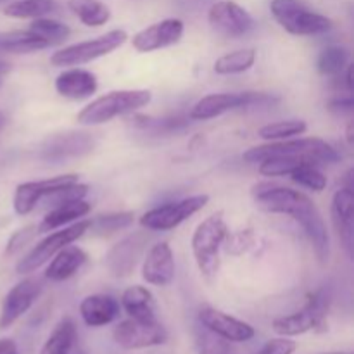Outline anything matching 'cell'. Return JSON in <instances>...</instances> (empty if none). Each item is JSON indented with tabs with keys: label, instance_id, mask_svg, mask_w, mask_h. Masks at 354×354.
<instances>
[{
	"label": "cell",
	"instance_id": "1",
	"mask_svg": "<svg viewBox=\"0 0 354 354\" xmlns=\"http://www.w3.org/2000/svg\"><path fill=\"white\" fill-rule=\"evenodd\" d=\"M254 201L258 207L266 213L287 214L297 221L310 241L318 261L327 265L330 258V237L327 225L317 204L306 194L287 187L259 185L254 189Z\"/></svg>",
	"mask_w": 354,
	"mask_h": 354
},
{
	"label": "cell",
	"instance_id": "2",
	"mask_svg": "<svg viewBox=\"0 0 354 354\" xmlns=\"http://www.w3.org/2000/svg\"><path fill=\"white\" fill-rule=\"evenodd\" d=\"M244 161L249 165L261 162L268 158H294L310 161L313 165H334L341 159L339 152L332 144H328L324 138L308 137V138H294V140H277L270 144L258 145L244 152Z\"/></svg>",
	"mask_w": 354,
	"mask_h": 354
},
{
	"label": "cell",
	"instance_id": "3",
	"mask_svg": "<svg viewBox=\"0 0 354 354\" xmlns=\"http://www.w3.org/2000/svg\"><path fill=\"white\" fill-rule=\"evenodd\" d=\"M228 235V227L221 213H213L197 225L192 235V254L201 275L213 280L220 270V251Z\"/></svg>",
	"mask_w": 354,
	"mask_h": 354
},
{
	"label": "cell",
	"instance_id": "4",
	"mask_svg": "<svg viewBox=\"0 0 354 354\" xmlns=\"http://www.w3.org/2000/svg\"><path fill=\"white\" fill-rule=\"evenodd\" d=\"M152 100V93L149 90H113L106 95L97 97L95 100L83 107L78 113V123L93 127L114 120L118 116L135 113L142 109Z\"/></svg>",
	"mask_w": 354,
	"mask_h": 354
},
{
	"label": "cell",
	"instance_id": "5",
	"mask_svg": "<svg viewBox=\"0 0 354 354\" xmlns=\"http://www.w3.org/2000/svg\"><path fill=\"white\" fill-rule=\"evenodd\" d=\"M277 23L296 37H315L332 30V19L310 9L301 0H272L270 3Z\"/></svg>",
	"mask_w": 354,
	"mask_h": 354
},
{
	"label": "cell",
	"instance_id": "6",
	"mask_svg": "<svg viewBox=\"0 0 354 354\" xmlns=\"http://www.w3.org/2000/svg\"><path fill=\"white\" fill-rule=\"evenodd\" d=\"M328 304H330V297L327 290H315L308 296L306 304L299 311L277 318L272 324L273 330L282 337H294V335L306 334L311 330H325Z\"/></svg>",
	"mask_w": 354,
	"mask_h": 354
},
{
	"label": "cell",
	"instance_id": "7",
	"mask_svg": "<svg viewBox=\"0 0 354 354\" xmlns=\"http://www.w3.org/2000/svg\"><path fill=\"white\" fill-rule=\"evenodd\" d=\"M127 40L128 35L124 30H111L106 35H100V37L92 38V40L78 41V44L68 45V47L54 52L50 55V64L55 66V68L86 64V62H92L95 59L114 52Z\"/></svg>",
	"mask_w": 354,
	"mask_h": 354
},
{
	"label": "cell",
	"instance_id": "8",
	"mask_svg": "<svg viewBox=\"0 0 354 354\" xmlns=\"http://www.w3.org/2000/svg\"><path fill=\"white\" fill-rule=\"evenodd\" d=\"M90 230V220H78V223H73L69 227H64L62 230H54L50 235L44 239L41 242H38L23 259H19V263L16 265V272L19 275H28V273H33L35 270L40 268L41 265H45L47 261H50L62 248L73 244L75 241H78L80 237L86 234Z\"/></svg>",
	"mask_w": 354,
	"mask_h": 354
},
{
	"label": "cell",
	"instance_id": "9",
	"mask_svg": "<svg viewBox=\"0 0 354 354\" xmlns=\"http://www.w3.org/2000/svg\"><path fill=\"white\" fill-rule=\"evenodd\" d=\"M209 203L207 194H197V196L185 197V199L173 201V203L162 204L147 211L140 218V225L149 232H168L182 225L196 213H199L206 204Z\"/></svg>",
	"mask_w": 354,
	"mask_h": 354
},
{
	"label": "cell",
	"instance_id": "10",
	"mask_svg": "<svg viewBox=\"0 0 354 354\" xmlns=\"http://www.w3.org/2000/svg\"><path fill=\"white\" fill-rule=\"evenodd\" d=\"M273 97L268 93L258 92H241V93H211V95L203 97L194 104L190 109V120L207 121L213 118L221 116L228 111L242 109V107L252 106H266L273 104Z\"/></svg>",
	"mask_w": 354,
	"mask_h": 354
},
{
	"label": "cell",
	"instance_id": "11",
	"mask_svg": "<svg viewBox=\"0 0 354 354\" xmlns=\"http://www.w3.org/2000/svg\"><path fill=\"white\" fill-rule=\"evenodd\" d=\"M97 140L92 133H86V131H64V133H55L48 137L40 145L38 156L44 161L62 162L68 161V159H76L90 154Z\"/></svg>",
	"mask_w": 354,
	"mask_h": 354
},
{
	"label": "cell",
	"instance_id": "12",
	"mask_svg": "<svg viewBox=\"0 0 354 354\" xmlns=\"http://www.w3.org/2000/svg\"><path fill=\"white\" fill-rule=\"evenodd\" d=\"M113 337L123 349H145L165 344L168 341V332L158 320L142 322L128 318L116 325Z\"/></svg>",
	"mask_w": 354,
	"mask_h": 354
},
{
	"label": "cell",
	"instance_id": "13",
	"mask_svg": "<svg viewBox=\"0 0 354 354\" xmlns=\"http://www.w3.org/2000/svg\"><path fill=\"white\" fill-rule=\"evenodd\" d=\"M207 21L216 33L228 38H239L254 30V17L242 6L232 0H220L213 3L207 12Z\"/></svg>",
	"mask_w": 354,
	"mask_h": 354
},
{
	"label": "cell",
	"instance_id": "14",
	"mask_svg": "<svg viewBox=\"0 0 354 354\" xmlns=\"http://www.w3.org/2000/svg\"><path fill=\"white\" fill-rule=\"evenodd\" d=\"M149 239L151 235L147 232H135L114 244L106 254V268L109 270L111 275L118 279L131 275L135 266L144 258Z\"/></svg>",
	"mask_w": 354,
	"mask_h": 354
},
{
	"label": "cell",
	"instance_id": "15",
	"mask_svg": "<svg viewBox=\"0 0 354 354\" xmlns=\"http://www.w3.org/2000/svg\"><path fill=\"white\" fill-rule=\"evenodd\" d=\"M76 182H80V176L75 175V173H69V175L52 176V178L47 180L19 183V185L16 187V192H14V211H16L19 216H26V214L33 213V211L37 209L38 204H40L45 197L50 196L52 192Z\"/></svg>",
	"mask_w": 354,
	"mask_h": 354
},
{
	"label": "cell",
	"instance_id": "16",
	"mask_svg": "<svg viewBox=\"0 0 354 354\" xmlns=\"http://www.w3.org/2000/svg\"><path fill=\"white\" fill-rule=\"evenodd\" d=\"M41 292V286L37 279H24L17 282L12 289L7 292L0 311V330L12 327L23 315L30 311L35 301Z\"/></svg>",
	"mask_w": 354,
	"mask_h": 354
},
{
	"label": "cell",
	"instance_id": "17",
	"mask_svg": "<svg viewBox=\"0 0 354 354\" xmlns=\"http://www.w3.org/2000/svg\"><path fill=\"white\" fill-rule=\"evenodd\" d=\"M183 31H185L183 21L175 19V17L162 19L135 33L131 38V45L138 52L161 50V48L178 44L183 37Z\"/></svg>",
	"mask_w": 354,
	"mask_h": 354
},
{
	"label": "cell",
	"instance_id": "18",
	"mask_svg": "<svg viewBox=\"0 0 354 354\" xmlns=\"http://www.w3.org/2000/svg\"><path fill=\"white\" fill-rule=\"evenodd\" d=\"M199 322L213 332L218 337L230 342H245L254 337V328L252 325L232 317V315L223 313L213 306H203L199 310Z\"/></svg>",
	"mask_w": 354,
	"mask_h": 354
},
{
	"label": "cell",
	"instance_id": "19",
	"mask_svg": "<svg viewBox=\"0 0 354 354\" xmlns=\"http://www.w3.org/2000/svg\"><path fill=\"white\" fill-rule=\"evenodd\" d=\"M142 279L149 286L166 287L175 279V256L168 242H158L149 249L142 265Z\"/></svg>",
	"mask_w": 354,
	"mask_h": 354
},
{
	"label": "cell",
	"instance_id": "20",
	"mask_svg": "<svg viewBox=\"0 0 354 354\" xmlns=\"http://www.w3.org/2000/svg\"><path fill=\"white\" fill-rule=\"evenodd\" d=\"M332 223H334L337 237L344 248L346 254L353 258L354 249V194L353 189L337 190L332 199Z\"/></svg>",
	"mask_w": 354,
	"mask_h": 354
},
{
	"label": "cell",
	"instance_id": "21",
	"mask_svg": "<svg viewBox=\"0 0 354 354\" xmlns=\"http://www.w3.org/2000/svg\"><path fill=\"white\" fill-rule=\"evenodd\" d=\"M97 76L82 68L64 69L55 78V90L59 95L71 100H83L97 92Z\"/></svg>",
	"mask_w": 354,
	"mask_h": 354
},
{
	"label": "cell",
	"instance_id": "22",
	"mask_svg": "<svg viewBox=\"0 0 354 354\" xmlns=\"http://www.w3.org/2000/svg\"><path fill=\"white\" fill-rule=\"evenodd\" d=\"M121 306L113 296L107 294H93L86 296L80 303V317L88 327H104L120 317Z\"/></svg>",
	"mask_w": 354,
	"mask_h": 354
},
{
	"label": "cell",
	"instance_id": "23",
	"mask_svg": "<svg viewBox=\"0 0 354 354\" xmlns=\"http://www.w3.org/2000/svg\"><path fill=\"white\" fill-rule=\"evenodd\" d=\"M88 256L78 245H66L52 258L50 265L45 270V279L50 282H64L71 279L80 268L86 263Z\"/></svg>",
	"mask_w": 354,
	"mask_h": 354
},
{
	"label": "cell",
	"instance_id": "24",
	"mask_svg": "<svg viewBox=\"0 0 354 354\" xmlns=\"http://www.w3.org/2000/svg\"><path fill=\"white\" fill-rule=\"evenodd\" d=\"M90 211H92V204L86 203V201L83 199L59 204V206L52 207V209L45 214L41 223L37 227V234H50V232L57 230V228H62L64 225L73 223V221L86 216Z\"/></svg>",
	"mask_w": 354,
	"mask_h": 354
},
{
	"label": "cell",
	"instance_id": "25",
	"mask_svg": "<svg viewBox=\"0 0 354 354\" xmlns=\"http://www.w3.org/2000/svg\"><path fill=\"white\" fill-rule=\"evenodd\" d=\"M121 306L133 320L152 322L156 318V301L149 289L142 286H131L121 296Z\"/></svg>",
	"mask_w": 354,
	"mask_h": 354
},
{
	"label": "cell",
	"instance_id": "26",
	"mask_svg": "<svg viewBox=\"0 0 354 354\" xmlns=\"http://www.w3.org/2000/svg\"><path fill=\"white\" fill-rule=\"evenodd\" d=\"M76 341V325L69 317L62 318L54 327L52 334L41 346L40 354H71Z\"/></svg>",
	"mask_w": 354,
	"mask_h": 354
},
{
	"label": "cell",
	"instance_id": "27",
	"mask_svg": "<svg viewBox=\"0 0 354 354\" xmlns=\"http://www.w3.org/2000/svg\"><path fill=\"white\" fill-rule=\"evenodd\" d=\"M47 47L48 45L30 30H16L0 35V50L10 54H30Z\"/></svg>",
	"mask_w": 354,
	"mask_h": 354
},
{
	"label": "cell",
	"instance_id": "28",
	"mask_svg": "<svg viewBox=\"0 0 354 354\" xmlns=\"http://www.w3.org/2000/svg\"><path fill=\"white\" fill-rule=\"evenodd\" d=\"M69 9L86 26H102L111 19V10L100 0H69Z\"/></svg>",
	"mask_w": 354,
	"mask_h": 354
},
{
	"label": "cell",
	"instance_id": "29",
	"mask_svg": "<svg viewBox=\"0 0 354 354\" xmlns=\"http://www.w3.org/2000/svg\"><path fill=\"white\" fill-rule=\"evenodd\" d=\"M57 10L55 0H16L3 9V14L14 19H37Z\"/></svg>",
	"mask_w": 354,
	"mask_h": 354
},
{
	"label": "cell",
	"instance_id": "30",
	"mask_svg": "<svg viewBox=\"0 0 354 354\" xmlns=\"http://www.w3.org/2000/svg\"><path fill=\"white\" fill-rule=\"evenodd\" d=\"M256 62V48H241V50L230 52V54L221 55L214 62V73L216 75H239L248 69H251Z\"/></svg>",
	"mask_w": 354,
	"mask_h": 354
},
{
	"label": "cell",
	"instance_id": "31",
	"mask_svg": "<svg viewBox=\"0 0 354 354\" xmlns=\"http://www.w3.org/2000/svg\"><path fill=\"white\" fill-rule=\"evenodd\" d=\"M28 30L33 31L37 37H40L48 47L64 41L66 38L69 37V33H71L68 24L61 23V21L48 19V17H37V19L30 24Z\"/></svg>",
	"mask_w": 354,
	"mask_h": 354
},
{
	"label": "cell",
	"instance_id": "32",
	"mask_svg": "<svg viewBox=\"0 0 354 354\" xmlns=\"http://www.w3.org/2000/svg\"><path fill=\"white\" fill-rule=\"evenodd\" d=\"M308 124L306 121L301 120H286V121H275V123H268L265 127L259 128L258 135L263 140L277 142L286 140V138L296 137V135L306 133Z\"/></svg>",
	"mask_w": 354,
	"mask_h": 354
},
{
	"label": "cell",
	"instance_id": "33",
	"mask_svg": "<svg viewBox=\"0 0 354 354\" xmlns=\"http://www.w3.org/2000/svg\"><path fill=\"white\" fill-rule=\"evenodd\" d=\"M349 62V52L346 47L341 45H330L324 48L322 54L318 55V71L325 76L341 75Z\"/></svg>",
	"mask_w": 354,
	"mask_h": 354
},
{
	"label": "cell",
	"instance_id": "34",
	"mask_svg": "<svg viewBox=\"0 0 354 354\" xmlns=\"http://www.w3.org/2000/svg\"><path fill=\"white\" fill-rule=\"evenodd\" d=\"M135 220L131 211H121V213L100 214V216L90 220V230L95 235H111L114 232L124 230L130 227Z\"/></svg>",
	"mask_w": 354,
	"mask_h": 354
},
{
	"label": "cell",
	"instance_id": "35",
	"mask_svg": "<svg viewBox=\"0 0 354 354\" xmlns=\"http://www.w3.org/2000/svg\"><path fill=\"white\" fill-rule=\"evenodd\" d=\"M292 182L299 183L301 187L313 190V192H322L327 187V176L318 169V165L313 162H303L290 173Z\"/></svg>",
	"mask_w": 354,
	"mask_h": 354
},
{
	"label": "cell",
	"instance_id": "36",
	"mask_svg": "<svg viewBox=\"0 0 354 354\" xmlns=\"http://www.w3.org/2000/svg\"><path fill=\"white\" fill-rule=\"evenodd\" d=\"M303 162H310V161H303V159H294V158H268L263 159L259 162V173L263 176H286L290 175L294 169L297 168Z\"/></svg>",
	"mask_w": 354,
	"mask_h": 354
},
{
	"label": "cell",
	"instance_id": "37",
	"mask_svg": "<svg viewBox=\"0 0 354 354\" xmlns=\"http://www.w3.org/2000/svg\"><path fill=\"white\" fill-rule=\"evenodd\" d=\"M137 121V127L142 128V130H151L156 131V133H166V131H173L180 127H185V121L183 120H152V118H135Z\"/></svg>",
	"mask_w": 354,
	"mask_h": 354
},
{
	"label": "cell",
	"instance_id": "38",
	"mask_svg": "<svg viewBox=\"0 0 354 354\" xmlns=\"http://www.w3.org/2000/svg\"><path fill=\"white\" fill-rule=\"evenodd\" d=\"M297 344L289 337H279L272 339L263 346V349L258 354H292L296 351Z\"/></svg>",
	"mask_w": 354,
	"mask_h": 354
},
{
	"label": "cell",
	"instance_id": "39",
	"mask_svg": "<svg viewBox=\"0 0 354 354\" xmlns=\"http://www.w3.org/2000/svg\"><path fill=\"white\" fill-rule=\"evenodd\" d=\"M35 234H37V228H33V227H28V228H24V230L16 232V234L10 237V241L7 242V249H6L7 254L10 256V254H14V252L19 251V249H23L24 245H26L28 242L33 239Z\"/></svg>",
	"mask_w": 354,
	"mask_h": 354
},
{
	"label": "cell",
	"instance_id": "40",
	"mask_svg": "<svg viewBox=\"0 0 354 354\" xmlns=\"http://www.w3.org/2000/svg\"><path fill=\"white\" fill-rule=\"evenodd\" d=\"M330 109L335 113H351L353 111V100L351 99H341L330 102Z\"/></svg>",
	"mask_w": 354,
	"mask_h": 354
},
{
	"label": "cell",
	"instance_id": "41",
	"mask_svg": "<svg viewBox=\"0 0 354 354\" xmlns=\"http://www.w3.org/2000/svg\"><path fill=\"white\" fill-rule=\"evenodd\" d=\"M0 354H17L16 342L10 339H0Z\"/></svg>",
	"mask_w": 354,
	"mask_h": 354
},
{
	"label": "cell",
	"instance_id": "42",
	"mask_svg": "<svg viewBox=\"0 0 354 354\" xmlns=\"http://www.w3.org/2000/svg\"><path fill=\"white\" fill-rule=\"evenodd\" d=\"M346 85L349 92H353V80H351V66H346Z\"/></svg>",
	"mask_w": 354,
	"mask_h": 354
},
{
	"label": "cell",
	"instance_id": "43",
	"mask_svg": "<svg viewBox=\"0 0 354 354\" xmlns=\"http://www.w3.org/2000/svg\"><path fill=\"white\" fill-rule=\"evenodd\" d=\"M9 71V64H6V62H0V83H2V78L3 75Z\"/></svg>",
	"mask_w": 354,
	"mask_h": 354
},
{
	"label": "cell",
	"instance_id": "44",
	"mask_svg": "<svg viewBox=\"0 0 354 354\" xmlns=\"http://www.w3.org/2000/svg\"><path fill=\"white\" fill-rule=\"evenodd\" d=\"M6 123H7V118H6V114H3L2 111H0V130H2V128L6 127Z\"/></svg>",
	"mask_w": 354,
	"mask_h": 354
},
{
	"label": "cell",
	"instance_id": "45",
	"mask_svg": "<svg viewBox=\"0 0 354 354\" xmlns=\"http://www.w3.org/2000/svg\"><path fill=\"white\" fill-rule=\"evenodd\" d=\"M324 354H351V353H324Z\"/></svg>",
	"mask_w": 354,
	"mask_h": 354
},
{
	"label": "cell",
	"instance_id": "46",
	"mask_svg": "<svg viewBox=\"0 0 354 354\" xmlns=\"http://www.w3.org/2000/svg\"><path fill=\"white\" fill-rule=\"evenodd\" d=\"M0 2H3V0H0Z\"/></svg>",
	"mask_w": 354,
	"mask_h": 354
}]
</instances>
